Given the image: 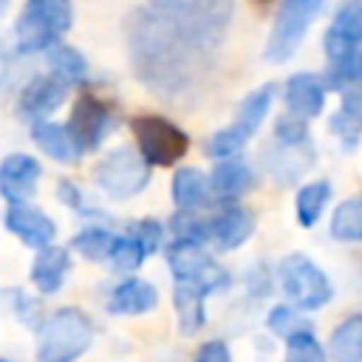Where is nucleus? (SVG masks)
<instances>
[{
	"instance_id": "f257e3e1",
	"label": "nucleus",
	"mask_w": 362,
	"mask_h": 362,
	"mask_svg": "<svg viewBox=\"0 0 362 362\" xmlns=\"http://www.w3.org/2000/svg\"><path fill=\"white\" fill-rule=\"evenodd\" d=\"M127 57L136 79L170 105L192 102L212 68V48L195 42L150 6H139L124 20Z\"/></svg>"
},
{
	"instance_id": "f03ea898",
	"label": "nucleus",
	"mask_w": 362,
	"mask_h": 362,
	"mask_svg": "<svg viewBox=\"0 0 362 362\" xmlns=\"http://www.w3.org/2000/svg\"><path fill=\"white\" fill-rule=\"evenodd\" d=\"M147 6L195 42L215 51L229 28L235 0H147Z\"/></svg>"
},
{
	"instance_id": "7ed1b4c3",
	"label": "nucleus",
	"mask_w": 362,
	"mask_h": 362,
	"mask_svg": "<svg viewBox=\"0 0 362 362\" xmlns=\"http://www.w3.org/2000/svg\"><path fill=\"white\" fill-rule=\"evenodd\" d=\"M93 342V322L90 317L76 308L65 305L57 308L37 334V362H76Z\"/></svg>"
},
{
	"instance_id": "20e7f679",
	"label": "nucleus",
	"mask_w": 362,
	"mask_h": 362,
	"mask_svg": "<svg viewBox=\"0 0 362 362\" xmlns=\"http://www.w3.org/2000/svg\"><path fill=\"white\" fill-rule=\"evenodd\" d=\"M277 280L283 294L288 297V305H294L297 311H317L328 305L334 297V286L328 274L308 255H300V252L286 255L280 260Z\"/></svg>"
},
{
	"instance_id": "39448f33",
	"label": "nucleus",
	"mask_w": 362,
	"mask_h": 362,
	"mask_svg": "<svg viewBox=\"0 0 362 362\" xmlns=\"http://www.w3.org/2000/svg\"><path fill=\"white\" fill-rule=\"evenodd\" d=\"M71 0H28L14 23L20 51H42L71 28Z\"/></svg>"
},
{
	"instance_id": "423d86ee",
	"label": "nucleus",
	"mask_w": 362,
	"mask_h": 362,
	"mask_svg": "<svg viewBox=\"0 0 362 362\" xmlns=\"http://www.w3.org/2000/svg\"><path fill=\"white\" fill-rule=\"evenodd\" d=\"M130 130L136 136L139 156L150 167H170L189 150V136L164 116L141 113L130 122Z\"/></svg>"
},
{
	"instance_id": "0eeeda50",
	"label": "nucleus",
	"mask_w": 362,
	"mask_h": 362,
	"mask_svg": "<svg viewBox=\"0 0 362 362\" xmlns=\"http://www.w3.org/2000/svg\"><path fill=\"white\" fill-rule=\"evenodd\" d=\"M167 266L175 277V283H187L198 288L201 294H215L229 286V272L215 263L204 246L187 243V240H173L167 249Z\"/></svg>"
},
{
	"instance_id": "6e6552de",
	"label": "nucleus",
	"mask_w": 362,
	"mask_h": 362,
	"mask_svg": "<svg viewBox=\"0 0 362 362\" xmlns=\"http://www.w3.org/2000/svg\"><path fill=\"white\" fill-rule=\"evenodd\" d=\"M147 181H150V164L133 147H116L96 167V184L105 189V195L116 201L139 195L147 187Z\"/></svg>"
},
{
	"instance_id": "1a4fd4ad",
	"label": "nucleus",
	"mask_w": 362,
	"mask_h": 362,
	"mask_svg": "<svg viewBox=\"0 0 362 362\" xmlns=\"http://www.w3.org/2000/svg\"><path fill=\"white\" fill-rule=\"evenodd\" d=\"M322 0H283L269 42H266V59L272 62H286L303 42L308 25L314 23Z\"/></svg>"
},
{
	"instance_id": "9d476101",
	"label": "nucleus",
	"mask_w": 362,
	"mask_h": 362,
	"mask_svg": "<svg viewBox=\"0 0 362 362\" xmlns=\"http://www.w3.org/2000/svg\"><path fill=\"white\" fill-rule=\"evenodd\" d=\"M322 42L331 68H351L362 48V0H342Z\"/></svg>"
},
{
	"instance_id": "9b49d317",
	"label": "nucleus",
	"mask_w": 362,
	"mask_h": 362,
	"mask_svg": "<svg viewBox=\"0 0 362 362\" xmlns=\"http://www.w3.org/2000/svg\"><path fill=\"white\" fill-rule=\"evenodd\" d=\"M65 127H68L74 144L79 147V153H88V150H96L102 144V139L107 136V130L113 127V113L93 93H82L74 102L71 119Z\"/></svg>"
},
{
	"instance_id": "f8f14e48",
	"label": "nucleus",
	"mask_w": 362,
	"mask_h": 362,
	"mask_svg": "<svg viewBox=\"0 0 362 362\" xmlns=\"http://www.w3.org/2000/svg\"><path fill=\"white\" fill-rule=\"evenodd\" d=\"M3 221H6V229L14 238H20L25 246H31L37 252L51 246L54 238H57V223L42 209H37L31 204H8Z\"/></svg>"
},
{
	"instance_id": "ddd939ff",
	"label": "nucleus",
	"mask_w": 362,
	"mask_h": 362,
	"mask_svg": "<svg viewBox=\"0 0 362 362\" xmlns=\"http://www.w3.org/2000/svg\"><path fill=\"white\" fill-rule=\"evenodd\" d=\"M255 232V215L240 204H223L215 215H209V243L223 252L243 246Z\"/></svg>"
},
{
	"instance_id": "4468645a",
	"label": "nucleus",
	"mask_w": 362,
	"mask_h": 362,
	"mask_svg": "<svg viewBox=\"0 0 362 362\" xmlns=\"http://www.w3.org/2000/svg\"><path fill=\"white\" fill-rule=\"evenodd\" d=\"M40 181V161L25 153H14L0 161V195L8 204H28L37 192Z\"/></svg>"
},
{
	"instance_id": "2eb2a0df",
	"label": "nucleus",
	"mask_w": 362,
	"mask_h": 362,
	"mask_svg": "<svg viewBox=\"0 0 362 362\" xmlns=\"http://www.w3.org/2000/svg\"><path fill=\"white\" fill-rule=\"evenodd\" d=\"M65 99H68V85H62L54 76H37L23 88L17 99V110L25 119L45 122V116L54 113Z\"/></svg>"
},
{
	"instance_id": "dca6fc26",
	"label": "nucleus",
	"mask_w": 362,
	"mask_h": 362,
	"mask_svg": "<svg viewBox=\"0 0 362 362\" xmlns=\"http://www.w3.org/2000/svg\"><path fill=\"white\" fill-rule=\"evenodd\" d=\"M158 305V291L153 283L141 277H124L122 283L113 286L107 297V311L119 317H141L150 314Z\"/></svg>"
},
{
	"instance_id": "f3484780",
	"label": "nucleus",
	"mask_w": 362,
	"mask_h": 362,
	"mask_svg": "<svg viewBox=\"0 0 362 362\" xmlns=\"http://www.w3.org/2000/svg\"><path fill=\"white\" fill-rule=\"evenodd\" d=\"M283 96H286V107H288L291 116H300L305 122L314 119L325 107L322 76H317V74H294V76H288Z\"/></svg>"
},
{
	"instance_id": "a211bd4d",
	"label": "nucleus",
	"mask_w": 362,
	"mask_h": 362,
	"mask_svg": "<svg viewBox=\"0 0 362 362\" xmlns=\"http://www.w3.org/2000/svg\"><path fill=\"white\" fill-rule=\"evenodd\" d=\"M255 184V175H252V167L246 164V158L240 156H232V158H223L215 164L212 175H209V187H212V195L215 201L221 204H235L243 192H249Z\"/></svg>"
},
{
	"instance_id": "6ab92c4d",
	"label": "nucleus",
	"mask_w": 362,
	"mask_h": 362,
	"mask_svg": "<svg viewBox=\"0 0 362 362\" xmlns=\"http://www.w3.org/2000/svg\"><path fill=\"white\" fill-rule=\"evenodd\" d=\"M68 272H71V255H68V249L51 243V246H45V249L37 252L28 277H31V283H34V288L40 294H57L62 288Z\"/></svg>"
},
{
	"instance_id": "aec40b11",
	"label": "nucleus",
	"mask_w": 362,
	"mask_h": 362,
	"mask_svg": "<svg viewBox=\"0 0 362 362\" xmlns=\"http://www.w3.org/2000/svg\"><path fill=\"white\" fill-rule=\"evenodd\" d=\"M339 96H342V105H339V110L331 116L328 127H331V133L342 141V147L351 150V147L359 144V136H362V85L354 82V85H348Z\"/></svg>"
},
{
	"instance_id": "412c9836",
	"label": "nucleus",
	"mask_w": 362,
	"mask_h": 362,
	"mask_svg": "<svg viewBox=\"0 0 362 362\" xmlns=\"http://www.w3.org/2000/svg\"><path fill=\"white\" fill-rule=\"evenodd\" d=\"M173 201L178 212H198L215 201L209 178L195 167H181L173 175Z\"/></svg>"
},
{
	"instance_id": "4be33fe9",
	"label": "nucleus",
	"mask_w": 362,
	"mask_h": 362,
	"mask_svg": "<svg viewBox=\"0 0 362 362\" xmlns=\"http://www.w3.org/2000/svg\"><path fill=\"white\" fill-rule=\"evenodd\" d=\"M311 158H314V150L311 144H303V147H286V144H269L266 147V170L269 175H274L280 184H291L297 181L308 167H311Z\"/></svg>"
},
{
	"instance_id": "5701e85b",
	"label": "nucleus",
	"mask_w": 362,
	"mask_h": 362,
	"mask_svg": "<svg viewBox=\"0 0 362 362\" xmlns=\"http://www.w3.org/2000/svg\"><path fill=\"white\" fill-rule=\"evenodd\" d=\"M204 300H206V294H201L198 288H192L187 283H175L173 308H175V322H178V334L181 337H195L204 328V322H206Z\"/></svg>"
},
{
	"instance_id": "b1692460",
	"label": "nucleus",
	"mask_w": 362,
	"mask_h": 362,
	"mask_svg": "<svg viewBox=\"0 0 362 362\" xmlns=\"http://www.w3.org/2000/svg\"><path fill=\"white\" fill-rule=\"evenodd\" d=\"M31 139H34V144H37L48 158H54V161H59V164H71V161H76V158L82 156L79 147L74 144L68 127H65V124H57V122H34Z\"/></svg>"
},
{
	"instance_id": "393cba45",
	"label": "nucleus",
	"mask_w": 362,
	"mask_h": 362,
	"mask_svg": "<svg viewBox=\"0 0 362 362\" xmlns=\"http://www.w3.org/2000/svg\"><path fill=\"white\" fill-rule=\"evenodd\" d=\"M325 354L331 362H362V314H348L337 322Z\"/></svg>"
},
{
	"instance_id": "a878e982",
	"label": "nucleus",
	"mask_w": 362,
	"mask_h": 362,
	"mask_svg": "<svg viewBox=\"0 0 362 362\" xmlns=\"http://www.w3.org/2000/svg\"><path fill=\"white\" fill-rule=\"evenodd\" d=\"M48 65H51L54 79H59L68 88L71 85H82L88 79V62H85V57L74 45L54 42L48 48Z\"/></svg>"
},
{
	"instance_id": "bb28decb",
	"label": "nucleus",
	"mask_w": 362,
	"mask_h": 362,
	"mask_svg": "<svg viewBox=\"0 0 362 362\" xmlns=\"http://www.w3.org/2000/svg\"><path fill=\"white\" fill-rule=\"evenodd\" d=\"M272 99H274V85L272 82H266L257 90H252L249 96H243V102L238 105V119L232 122V127L240 130L249 139L263 124V119H266V113L272 107Z\"/></svg>"
},
{
	"instance_id": "cd10ccee",
	"label": "nucleus",
	"mask_w": 362,
	"mask_h": 362,
	"mask_svg": "<svg viewBox=\"0 0 362 362\" xmlns=\"http://www.w3.org/2000/svg\"><path fill=\"white\" fill-rule=\"evenodd\" d=\"M331 238L342 243H362V195L337 204L331 215Z\"/></svg>"
},
{
	"instance_id": "c85d7f7f",
	"label": "nucleus",
	"mask_w": 362,
	"mask_h": 362,
	"mask_svg": "<svg viewBox=\"0 0 362 362\" xmlns=\"http://www.w3.org/2000/svg\"><path fill=\"white\" fill-rule=\"evenodd\" d=\"M328 198H331V184L328 181H308V184H303L297 189V198H294V209H297L300 226L311 229L320 221Z\"/></svg>"
},
{
	"instance_id": "c756f323",
	"label": "nucleus",
	"mask_w": 362,
	"mask_h": 362,
	"mask_svg": "<svg viewBox=\"0 0 362 362\" xmlns=\"http://www.w3.org/2000/svg\"><path fill=\"white\" fill-rule=\"evenodd\" d=\"M113 240H116V235L110 229H105V226H85L82 232L74 235L71 246L82 257H88V260H107Z\"/></svg>"
},
{
	"instance_id": "7c9ffc66",
	"label": "nucleus",
	"mask_w": 362,
	"mask_h": 362,
	"mask_svg": "<svg viewBox=\"0 0 362 362\" xmlns=\"http://www.w3.org/2000/svg\"><path fill=\"white\" fill-rule=\"evenodd\" d=\"M266 328L280 337V339H288L300 331H311V322L303 317V311H297L294 305L288 303H280V305H272V311L266 314Z\"/></svg>"
},
{
	"instance_id": "2f4dec72",
	"label": "nucleus",
	"mask_w": 362,
	"mask_h": 362,
	"mask_svg": "<svg viewBox=\"0 0 362 362\" xmlns=\"http://www.w3.org/2000/svg\"><path fill=\"white\" fill-rule=\"evenodd\" d=\"M144 257H147L144 246H141L136 238H130V235L124 232V235H116V240H113V246H110V255H107V263H110L116 272L130 274V272H136V269L144 263Z\"/></svg>"
},
{
	"instance_id": "473e14b6",
	"label": "nucleus",
	"mask_w": 362,
	"mask_h": 362,
	"mask_svg": "<svg viewBox=\"0 0 362 362\" xmlns=\"http://www.w3.org/2000/svg\"><path fill=\"white\" fill-rule=\"evenodd\" d=\"M170 229L175 235V240H187V243H209V218H201L198 212H175L170 221Z\"/></svg>"
},
{
	"instance_id": "72a5a7b5",
	"label": "nucleus",
	"mask_w": 362,
	"mask_h": 362,
	"mask_svg": "<svg viewBox=\"0 0 362 362\" xmlns=\"http://www.w3.org/2000/svg\"><path fill=\"white\" fill-rule=\"evenodd\" d=\"M325 348L314 337V331H300L286 339V354L283 362H325Z\"/></svg>"
},
{
	"instance_id": "f704fd0d",
	"label": "nucleus",
	"mask_w": 362,
	"mask_h": 362,
	"mask_svg": "<svg viewBox=\"0 0 362 362\" xmlns=\"http://www.w3.org/2000/svg\"><path fill=\"white\" fill-rule=\"evenodd\" d=\"M274 141H277V144H286V147L311 144V139H308V122L300 119V116L283 113V116L274 122Z\"/></svg>"
},
{
	"instance_id": "c9c22d12",
	"label": "nucleus",
	"mask_w": 362,
	"mask_h": 362,
	"mask_svg": "<svg viewBox=\"0 0 362 362\" xmlns=\"http://www.w3.org/2000/svg\"><path fill=\"white\" fill-rule=\"evenodd\" d=\"M127 235H130V238H136V240L144 246V252H147V255H153V252H158V249H161L164 226H161L158 221H153V218H141V221H133V223L127 226Z\"/></svg>"
},
{
	"instance_id": "e433bc0d",
	"label": "nucleus",
	"mask_w": 362,
	"mask_h": 362,
	"mask_svg": "<svg viewBox=\"0 0 362 362\" xmlns=\"http://www.w3.org/2000/svg\"><path fill=\"white\" fill-rule=\"evenodd\" d=\"M192 362H232V351L223 339H209L198 348L195 359Z\"/></svg>"
},
{
	"instance_id": "4c0bfd02",
	"label": "nucleus",
	"mask_w": 362,
	"mask_h": 362,
	"mask_svg": "<svg viewBox=\"0 0 362 362\" xmlns=\"http://www.w3.org/2000/svg\"><path fill=\"white\" fill-rule=\"evenodd\" d=\"M57 195H59L62 204H68V206H74V209H82V192L76 189L74 181L59 178V184H57Z\"/></svg>"
},
{
	"instance_id": "58836bf2",
	"label": "nucleus",
	"mask_w": 362,
	"mask_h": 362,
	"mask_svg": "<svg viewBox=\"0 0 362 362\" xmlns=\"http://www.w3.org/2000/svg\"><path fill=\"white\" fill-rule=\"evenodd\" d=\"M351 71H354V82L362 85V48L356 51V57H354V62H351Z\"/></svg>"
},
{
	"instance_id": "ea45409f",
	"label": "nucleus",
	"mask_w": 362,
	"mask_h": 362,
	"mask_svg": "<svg viewBox=\"0 0 362 362\" xmlns=\"http://www.w3.org/2000/svg\"><path fill=\"white\" fill-rule=\"evenodd\" d=\"M6 6H8V0H0V14L6 11Z\"/></svg>"
},
{
	"instance_id": "a19ab883",
	"label": "nucleus",
	"mask_w": 362,
	"mask_h": 362,
	"mask_svg": "<svg viewBox=\"0 0 362 362\" xmlns=\"http://www.w3.org/2000/svg\"><path fill=\"white\" fill-rule=\"evenodd\" d=\"M255 3H257V6H266V3H272V0H255Z\"/></svg>"
},
{
	"instance_id": "79ce46f5",
	"label": "nucleus",
	"mask_w": 362,
	"mask_h": 362,
	"mask_svg": "<svg viewBox=\"0 0 362 362\" xmlns=\"http://www.w3.org/2000/svg\"><path fill=\"white\" fill-rule=\"evenodd\" d=\"M0 362H8V359H0Z\"/></svg>"
}]
</instances>
